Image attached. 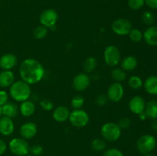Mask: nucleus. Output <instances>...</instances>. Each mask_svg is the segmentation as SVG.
I'll list each match as a JSON object with an SVG mask.
<instances>
[{
    "label": "nucleus",
    "instance_id": "nucleus-1",
    "mask_svg": "<svg viewBox=\"0 0 157 156\" xmlns=\"http://www.w3.org/2000/svg\"><path fill=\"white\" fill-rule=\"evenodd\" d=\"M19 75L21 80L29 85L38 84L44 76V67L37 60L27 58L20 64Z\"/></svg>",
    "mask_w": 157,
    "mask_h": 156
},
{
    "label": "nucleus",
    "instance_id": "nucleus-2",
    "mask_svg": "<svg viewBox=\"0 0 157 156\" xmlns=\"http://www.w3.org/2000/svg\"><path fill=\"white\" fill-rule=\"evenodd\" d=\"M9 94L16 102L28 100L32 94L31 87L23 80L15 81L9 89Z\"/></svg>",
    "mask_w": 157,
    "mask_h": 156
},
{
    "label": "nucleus",
    "instance_id": "nucleus-3",
    "mask_svg": "<svg viewBox=\"0 0 157 156\" xmlns=\"http://www.w3.org/2000/svg\"><path fill=\"white\" fill-rule=\"evenodd\" d=\"M121 129L115 122H109L104 124L101 127V133L103 139L108 142H116L121 138Z\"/></svg>",
    "mask_w": 157,
    "mask_h": 156
},
{
    "label": "nucleus",
    "instance_id": "nucleus-4",
    "mask_svg": "<svg viewBox=\"0 0 157 156\" xmlns=\"http://www.w3.org/2000/svg\"><path fill=\"white\" fill-rule=\"evenodd\" d=\"M9 148L11 152L16 156H25L29 154L30 147L25 139L14 138L9 142Z\"/></svg>",
    "mask_w": 157,
    "mask_h": 156
},
{
    "label": "nucleus",
    "instance_id": "nucleus-5",
    "mask_svg": "<svg viewBox=\"0 0 157 156\" xmlns=\"http://www.w3.org/2000/svg\"><path fill=\"white\" fill-rule=\"evenodd\" d=\"M156 140L152 135L146 134L140 136L136 142V148L143 154L153 151L156 147Z\"/></svg>",
    "mask_w": 157,
    "mask_h": 156
},
{
    "label": "nucleus",
    "instance_id": "nucleus-6",
    "mask_svg": "<svg viewBox=\"0 0 157 156\" xmlns=\"http://www.w3.org/2000/svg\"><path fill=\"white\" fill-rule=\"evenodd\" d=\"M69 122L73 126L76 128H83L85 127L90 121L89 114L84 110H74L70 113Z\"/></svg>",
    "mask_w": 157,
    "mask_h": 156
},
{
    "label": "nucleus",
    "instance_id": "nucleus-7",
    "mask_svg": "<svg viewBox=\"0 0 157 156\" xmlns=\"http://www.w3.org/2000/svg\"><path fill=\"white\" fill-rule=\"evenodd\" d=\"M58 19V14L53 9H45L41 12L39 17V21L41 25L44 26L51 30L56 28V23Z\"/></svg>",
    "mask_w": 157,
    "mask_h": 156
},
{
    "label": "nucleus",
    "instance_id": "nucleus-8",
    "mask_svg": "<svg viewBox=\"0 0 157 156\" xmlns=\"http://www.w3.org/2000/svg\"><path fill=\"white\" fill-rule=\"evenodd\" d=\"M104 58L107 65L114 67L121 61V51L115 45H109L104 50Z\"/></svg>",
    "mask_w": 157,
    "mask_h": 156
},
{
    "label": "nucleus",
    "instance_id": "nucleus-9",
    "mask_svg": "<svg viewBox=\"0 0 157 156\" xmlns=\"http://www.w3.org/2000/svg\"><path fill=\"white\" fill-rule=\"evenodd\" d=\"M132 24L130 21L124 18H120L113 21L111 24V29L116 35L124 36L130 33L131 31Z\"/></svg>",
    "mask_w": 157,
    "mask_h": 156
},
{
    "label": "nucleus",
    "instance_id": "nucleus-10",
    "mask_svg": "<svg viewBox=\"0 0 157 156\" xmlns=\"http://www.w3.org/2000/svg\"><path fill=\"white\" fill-rule=\"evenodd\" d=\"M124 95V88L121 83L114 82L110 84L107 91V96L111 102H117L123 99Z\"/></svg>",
    "mask_w": 157,
    "mask_h": 156
},
{
    "label": "nucleus",
    "instance_id": "nucleus-11",
    "mask_svg": "<svg viewBox=\"0 0 157 156\" xmlns=\"http://www.w3.org/2000/svg\"><path fill=\"white\" fill-rule=\"evenodd\" d=\"M90 84V78L86 73H80L74 77L72 86L75 90L79 92L84 91Z\"/></svg>",
    "mask_w": 157,
    "mask_h": 156
},
{
    "label": "nucleus",
    "instance_id": "nucleus-12",
    "mask_svg": "<svg viewBox=\"0 0 157 156\" xmlns=\"http://www.w3.org/2000/svg\"><path fill=\"white\" fill-rule=\"evenodd\" d=\"M37 132H38V128L36 124L32 122L24 123L21 125L19 129L20 136L25 140H29L35 137L37 134Z\"/></svg>",
    "mask_w": 157,
    "mask_h": 156
},
{
    "label": "nucleus",
    "instance_id": "nucleus-13",
    "mask_svg": "<svg viewBox=\"0 0 157 156\" xmlns=\"http://www.w3.org/2000/svg\"><path fill=\"white\" fill-rule=\"evenodd\" d=\"M128 106L131 113L139 115L145 110L146 102L144 98L140 96H134L130 99Z\"/></svg>",
    "mask_w": 157,
    "mask_h": 156
},
{
    "label": "nucleus",
    "instance_id": "nucleus-14",
    "mask_svg": "<svg viewBox=\"0 0 157 156\" xmlns=\"http://www.w3.org/2000/svg\"><path fill=\"white\" fill-rule=\"evenodd\" d=\"M18 60L15 54L7 53L3 54L0 58V67L3 70H11L16 66Z\"/></svg>",
    "mask_w": 157,
    "mask_h": 156
},
{
    "label": "nucleus",
    "instance_id": "nucleus-15",
    "mask_svg": "<svg viewBox=\"0 0 157 156\" xmlns=\"http://www.w3.org/2000/svg\"><path fill=\"white\" fill-rule=\"evenodd\" d=\"M15 130V124L12 119L6 116L0 118V134L5 136H11Z\"/></svg>",
    "mask_w": 157,
    "mask_h": 156
},
{
    "label": "nucleus",
    "instance_id": "nucleus-16",
    "mask_svg": "<svg viewBox=\"0 0 157 156\" xmlns=\"http://www.w3.org/2000/svg\"><path fill=\"white\" fill-rule=\"evenodd\" d=\"M144 39L150 46H157V26L151 25L144 32Z\"/></svg>",
    "mask_w": 157,
    "mask_h": 156
},
{
    "label": "nucleus",
    "instance_id": "nucleus-17",
    "mask_svg": "<svg viewBox=\"0 0 157 156\" xmlns=\"http://www.w3.org/2000/svg\"><path fill=\"white\" fill-rule=\"evenodd\" d=\"M15 82V74L12 70H3L0 72V87H10Z\"/></svg>",
    "mask_w": 157,
    "mask_h": 156
},
{
    "label": "nucleus",
    "instance_id": "nucleus-18",
    "mask_svg": "<svg viewBox=\"0 0 157 156\" xmlns=\"http://www.w3.org/2000/svg\"><path fill=\"white\" fill-rule=\"evenodd\" d=\"M70 113L71 112L69 111L67 107L64 106H60L56 107L54 110L52 116L56 122H64L67 119H68Z\"/></svg>",
    "mask_w": 157,
    "mask_h": 156
},
{
    "label": "nucleus",
    "instance_id": "nucleus-19",
    "mask_svg": "<svg viewBox=\"0 0 157 156\" xmlns=\"http://www.w3.org/2000/svg\"><path fill=\"white\" fill-rule=\"evenodd\" d=\"M18 113H19V108L14 102H8L2 106V114L3 116L13 119L18 116Z\"/></svg>",
    "mask_w": 157,
    "mask_h": 156
},
{
    "label": "nucleus",
    "instance_id": "nucleus-20",
    "mask_svg": "<svg viewBox=\"0 0 157 156\" xmlns=\"http://www.w3.org/2000/svg\"><path fill=\"white\" fill-rule=\"evenodd\" d=\"M121 68L125 71H132L135 70L138 65L137 58L133 55H130L124 58L121 61Z\"/></svg>",
    "mask_w": 157,
    "mask_h": 156
},
{
    "label": "nucleus",
    "instance_id": "nucleus-21",
    "mask_svg": "<svg viewBox=\"0 0 157 156\" xmlns=\"http://www.w3.org/2000/svg\"><path fill=\"white\" fill-rule=\"evenodd\" d=\"M19 112L23 116H25V117L32 116L35 112V103L29 99L23 101L19 106Z\"/></svg>",
    "mask_w": 157,
    "mask_h": 156
},
{
    "label": "nucleus",
    "instance_id": "nucleus-22",
    "mask_svg": "<svg viewBox=\"0 0 157 156\" xmlns=\"http://www.w3.org/2000/svg\"><path fill=\"white\" fill-rule=\"evenodd\" d=\"M147 93L150 95H157V76H150L144 83Z\"/></svg>",
    "mask_w": 157,
    "mask_h": 156
},
{
    "label": "nucleus",
    "instance_id": "nucleus-23",
    "mask_svg": "<svg viewBox=\"0 0 157 156\" xmlns=\"http://www.w3.org/2000/svg\"><path fill=\"white\" fill-rule=\"evenodd\" d=\"M144 113L147 116V119H157V101L152 99L146 103Z\"/></svg>",
    "mask_w": 157,
    "mask_h": 156
},
{
    "label": "nucleus",
    "instance_id": "nucleus-24",
    "mask_svg": "<svg viewBox=\"0 0 157 156\" xmlns=\"http://www.w3.org/2000/svg\"><path fill=\"white\" fill-rule=\"evenodd\" d=\"M98 66V61L97 59L94 57H88L86 58L83 64V67H84V71L86 73H92L94 71Z\"/></svg>",
    "mask_w": 157,
    "mask_h": 156
},
{
    "label": "nucleus",
    "instance_id": "nucleus-25",
    "mask_svg": "<svg viewBox=\"0 0 157 156\" xmlns=\"http://www.w3.org/2000/svg\"><path fill=\"white\" fill-rule=\"evenodd\" d=\"M111 77L114 80L115 82H123L127 79V73L122 68L115 67L111 71Z\"/></svg>",
    "mask_w": 157,
    "mask_h": 156
},
{
    "label": "nucleus",
    "instance_id": "nucleus-26",
    "mask_svg": "<svg viewBox=\"0 0 157 156\" xmlns=\"http://www.w3.org/2000/svg\"><path fill=\"white\" fill-rule=\"evenodd\" d=\"M128 85L133 90H139L144 86V82L140 76H132L129 78Z\"/></svg>",
    "mask_w": 157,
    "mask_h": 156
},
{
    "label": "nucleus",
    "instance_id": "nucleus-27",
    "mask_svg": "<svg viewBox=\"0 0 157 156\" xmlns=\"http://www.w3.org/2000/svg\"><path fill=\"white\" fill-rule=\"evenodd\" d=\"M106 147H107V144H106L104 139H94L91 142V148L95 151L100 152V151H104Z\"/></svg>",
    "mask_w": 157,
    "mask_h": 156
},
{
    "label": "nucleus",
    "instance_id": "nucleus-28",
    "mask_svg": "<svg viewBox=\"0 0 157 156\" xmlns=\"http://www.w3.org/2000/svg\"><path fill=\"white\" fill-rule=\"evenodd\" d=\"M48 28L44 26L41 25L35 28L33 31V36L35 39L41 40L45 38L48 35Z\"/></svg>",
    "mask_w": 157,
    "mask_h": 156
},
{
    "label": "nucleus",
    "instance_id": "nucleus-29",
    "mask_svg": "<svg viewBox=\"0 0 157 156\" xmlns=\"http://www.w3.org/2000/svg\"><path fill=\"white\" fill-rule=\"evenodd\" d=\"M84 102H85V99L82 96H75L72 98L71 105L74 110H79L84 106Z\"/></svg>",
    "mask_w": 157,
    "mask_h": 156
},
{
    "label": "nucleus",
    "instance_id": "nucleus-30",
    "mask_svg": "<svg viewBox=\"0 0 157 156\" xmlns=\"http://www.w3.org/2000/svg\"><path fill=\"white\" fill-rule=\"evenodd\" d=\"M128 35L130 39L133 42H140L144 38V35H143L142 32L137 28H132Z\"/></svg>",
    "mask_w": 157,
    "mask_h": 156
},
{
    "label": "nucleus",
    "instance_id": "nucleus-31",
    "mask_svg": "<svg viewBox=\"0 0 157 156\" xmlns=\"http://www.w3.org/2000/svg\"><path fill=\"white\" fill-rule=\"evenodd\" d=\"M142 21L147 25L151 26L155 21V16L153 12H150V11L144 12L142 15Z\"/></svg>",
    "mask_w": 157,
    "mask_h": 156
},
{
    "label": "nucleus",
    "instance_id": "nucleus-32",
    "mask_svg": "<svg viewBox=\"0 0 157 156\" xmlns=\"http://www.w3.org/2000/svg\"><path fill=\"white\" fill-rule=\"evenodd\" d=\"M145 4V0H128V6L133 10H139Z\"/></svg>",
    "mask_w": 157,
    "mask_h": 156
},
{
    "label": "nucleus",
    "instance_id": "nucleus-33",
    "mask_svg": "<svg viewBox=\"0 0 157 156\" xmlns=\"http://www.w3.org/2000/svg\"><path fill=\"white\" fill-rule=\"evenodd\" d=\"M102 156H124V154L118 148H111L104 151Z\"/></svg>",
    "mask_w": 157,
    "mask_h": 156
},
{
    "label": "nucleus",
    "instance_id": "nucleus-34",
    "mask_svg": "<svg viewBox=\"0 0 157 156\" xmlns=\"http://www.w3.org/2000/svg\"><path fill=\"white\" fill-rule=\"evenodd\" d=\"M117 125L121 129H127L131 125V119L129 117H122L119 119Z\"/></svg>",
    "mask_w": 157,
    "mask_h": 156
},
{
    "label": "nucleus",
    "instance_id": "nucleus-35",
    "mask_svg": "<svg viewBox=\"0 0 157 156\" xmlns=\"http://www.w3.org/2000/svg\"><path fill=\"white\" fill-rule=\"evenodd\" d=\"M29 151L31 152L32 155L39 156L43 153V147L41 145L36 144V145H34L31 147Z\"/></svg>",
    "mask_w": 157,
    "mask_h": 156
},
{
    "label": "nucleus",
    "instance_id": "nucleus-36",
    "mask_svg": "<svg viewBox=\"0 0 157 156\" xmlns=\"http://www.w3.org/2000/svg\"><path fill=\"white\" fill-rule=\"evenodd\" d=\"M40 106L45 111H51L54 108L53 102L49 100V99H43V100H41L40 102Z\"/></svg>",
    "mask_w": 157,
    "mask_h": 156
},
{
    "label": "nucleus",
    "instance_id": "nucleus-37",
    "mask_svg": "<svg viewBox=\"0 0 157 156\" xmlns=\"http://www.w3.org/2000/svg\"><path fill=\"white\" fill-rule=\"evenodd\" d=\"M108 98H107V95L104 94H100L97 96L96 99H95V102L97 105L100 106H103L106 105L108 101Z\"/></svg>",
    "mask_w": 157,
    "mask_h": 156
},
{
    "label": "nucleus",
    "instance_id": "nucleus-38",
    "mask_svg": "<svg viewBox=\"0 0 157 156\" xmlns=\"http://www.w3.org/2000/svg\"><path fill=\"white\" fill-rule=\"evenodd\" d=\"M9 102V94L5 90H0V106Z\"/></svg>",
    "mask_w": 157,
    "mask_h": 156
},
{
    "label": "nucleus",
    "instance_id": "nucleus-39",
    "mask_svg": "<svg viewBox=\"0 0 157 156\" xmlns=\"http://www.w3.org/2000/svg\"><path fill=\"white\" fill-rule=\"evenodd\" d=\"M145 3L150 9H157V0H145Z\"/></svg>",
    "mask_w": 157,
    "mask_h": 156
},
{
    "label": "nucleus",
    "instance_id": "nucleus-40",
    "mask_svg": "<svg viewBox=\"0 0 157 156\" xmlns=\"http://www.w3.org/2000/svg\"><path fill=\"white\" fill-rule=\"evenodd\" d=\"M7 149V145L2 139H0V156L2 155Z\"/></svg>",
    "mask_w": 157,
    "mask_h": 156
},
{
    "label": "nucleus",
    "instance_id": "nucleus-41",
    "mask_svg": "<svg viewBox=\"0 0 157 156\" xmlns=\"http://www.w3.org/2000/svg\"><path fill=\"white\" fill-rule=\"evenodd\" d=\"M151 128L153 131L157 132V119H153V121L151 122Z\"/></svg>",
    "mask_w": 157,
    "mask_h": 156
},
{
    "label": "nucleus",
    "instance_id": "nucleus-42",
    "mask_svg": "<svg viewBox=\"0 0 157 156\" xmlns=\"http://www.w3.org/2000/svg\"><path fill=\"white\" fill-rule=\"evenodd\" d=\"M138 116H139L140 119V120H142V121L146 120V119H147V115H146V113H144V111L143 112V113H140V114L138 115Z\"/></svg>",
    "mask_w": 157,
    "mask_h": 156
},
{
    "label": "nucleus",
    "instance_id": "nucleus-43",
    "mask_svg": "<svg viewBox=\"0 0 157 156\" xmlns=\"http://www.w3.org/2000/svg\"><path fill=\"white\" fill-rule=\"evenodd\" d=\"M142 156H155V155H153V154H150V153H148V154H143Z\"/></svg>",
    "mask_w": 157,
    "mask_h": 156
},
{
    "label": "nucleus",
    "instance_id": "nucleus-44",
    "mask_svg": "<svg viewBox=\"0 0 157 156\" xmlns=\"http://www.w3.org/2000/svg\"><path fill=\"white\" fill-rule=\"evenodd\" d=\"M2 116V106H0V118Z\"/></svg>",
    "mask_w": 157,
    "mask_h": 156
},
{
    "label": "nucleus",
    "instance_id": "nucleus-45",
    "mask_svg": "<svg viewBox=\"0 0 157 156\" xmlns=\"http://www.w3.org/2000/svg\"><path fill=\"white\" fill-rule=\"evenodd\" d=\"M25 156H33V155H32V154H27V155H25Z\"/></svg>",
    "mask_w": 157,
    "mask_h": 156
},
{
    "label": "nucleus",
    "instance_id": "nucleus-46",
    "mask_svg": "<svg viewBox=\"0 0 157 156\" xmlns=\"http://www.w3.org/2000/svg\"><path fill=\"white\" fill-rule=\"evenodd\" d=\"M156 146H157V145H156Z\"/></svg>",
    "mask_w": 157,
    "mask_h": 156
}]
</instances>
